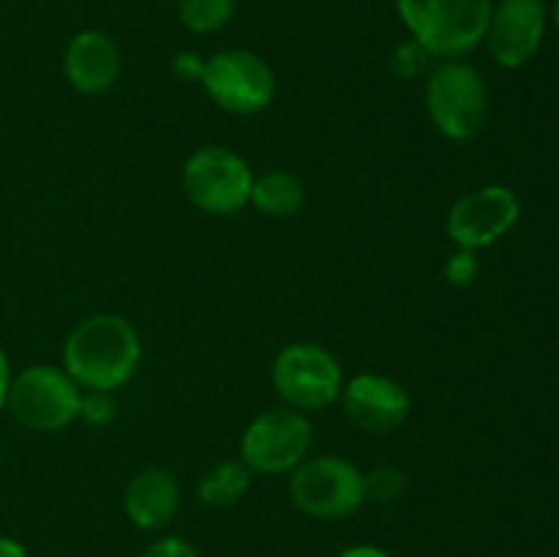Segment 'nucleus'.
<instances>
[{
    "mask_svg": "<svg viewBox=\"0 0 559 557\" xmlns=\"http://www.w3.org/2000/svg\"><path fill=\"white\" fill-rule=\"evenodd\" d=\"M140 360V331L115 311L85 317L63 342V369L82 391L115 393L134 377Z\"/></svg>",
    "mask_w": 559,
    "mask_h": 557,
    "instance_id": "nucleus-1",
    "label": "nucleus"
},
{
    "mask_svg": "<svg viewBox=\"0 0 559 557\" xmlns=\"http://www.w3.org/2000/svg\"><path fill=\"white\" fill-rule=\"evenodd\" d=\"M396 14L429 58L453 60L484 44L491 0H396Z\"/></svg>",
    "mask_w": 559,
    "mask_h": 557,
    "instance_id": "nucleus-2",
    "label": "nucleus"
},
{
    "mask_svg": "<svg viewBox=\"0 0 559 557\" xmlns=\"http://www.w3.org/2000/svg\"><path fill=\"white\" fill-rule=\"evenodd\" d=\"M424 104L431 126L445 140L469 142L489 115V85L467 60H440L426 74Z\"/></svg>",
    "mask_w": 559,
    "mask_h": 557,
    "instance_id": "nucleus-3",
    "label": "nucleus"
},
{
    "mask_svg": "<svg viewBox=\"0 0 559 557\" xmlns=\"http://www.w3.org/2000/svg\"><path fill=\"white\" fill-rule=\"evenodd\" d=\"M289 500L304 517L320 522H338L366 502L364 470L336 453L306 457L289 473Z\"/></svg>",
    "mask_w": 559,
    "mask_h": 557,
    "instance_id": "nucleus-4",
    "label": "nucleus"
},
{
    "mask_svg": "<svg viewBox=\"0 0 559 557\" xmlns=\"http://www.w3.org/2000/svg\"><path fill=\"white\" fill-rule=\"evenodd\" d=\"M82 388L63 366L31 364L11 377L5 410L27 431L52 435L80 418Z\"/></svg>",
    "mask_w": 559,
    "mask_h": 557,
    "instance_id": "nucleus-5",
    "label": "nucleus"
},
{
    "mask_svg": "<svg viewBox=\"0 0 559 557\" xmlns=\"http://www.w3.org/2000/svg\"><path fill=\"white\" fill-rule=\"evenodd\" d=\"M271 382L282 404L309 415L338 402L344 369L336 355L322 344L293 342L273 358Z\"/></svg>",
    "mask_w": 559,
    "mask_h": 557,
    "instance_id": "nucleus-6",
    "label": "nucleus"
},
{
    "mask_svg": "<svg viewBox=\"0 0 559 557\" xmlns=\"http://www.w3.org/2000/svg\"><path fill=\"white\" fill-rule=\"evenodd\" d=\"M251 173L249 162L227 145H202L191 153L180 169V186L197 211L207 216H233L249 205Z\"/></svg>",
    "mask_w": 559,
    "mask_h": 557,
    "instance_id": "nucleus-7",
    "label": "nucleus"
},
{
    "mask_svg": "<svg viewBox=\"0 0 559 557\" xmlns=\"http://www.w3.org/2000/svg\"><path fill=\"white\" fill-rule=\"evenodd\" d=\"M197 82L218 109L240 118L265 112L276 98V74L267 60L249 49H218L207 55Z\"/></svg>",
    "mask_w": 559,
    "mask_h": 557,
    "instance_id": "nucleus-8",
    "label": "nucleus"
},
{
    "mask_svg": "<svg viewBox=\"0 0 559 557\" xmlns=\"http://www.w3.org/2000/svg\"><path fill=\"white\" fill-rule=\"evenodd\" d=\"M314 446V429L306 413L278 404L262 410L240 435V462L254 475H289Z\"/></svg>",
    "mask_w": 559,
    "mask_h": 557,
    "instance_id": "nucleus-9",
    "label": "nucleus"
},
{
    "mask_svg": "<svg viewBox=\"0 0 559 557\" xmlns=\"http://www.w3.org/2000/svg\"><path fill=\"white\" fill-rule=\"evenodd\" d=\"M519 197L508 186H480L453 202L445 216V233L459 249L478 251L500 240L519 222Z\"/></svg>",
    "mask_w": 559,
    "mask_h": 557,
    "instance_id": "nucleus-10",
    "label": "nucleus"
},
{
    "mask_svg": "<svg viewBox=\"0 0 559 557\" xmlns=\"http://www.w3.org/2000/svg\"><path fill=\"white\" fill-rule=\"evenodd\" d=\"M544 0H497L491 3L484 44L502 69H522L538 55L546 33Z\"/></svg>",
    "mask_w": 559,
    "mask_h": 557,
    "instance_id": "nucleus-11",
    "label": "nucleus"
},
{
    "mask_svg": "<svg viewBox=\"0 0 559 557\" xmlns=\"http://www.w3.org/2000/svg\"><path fill=\"white\" fill-rule=\"evenodd\" d=\"M342 413L353 426H358L366 435H391L407 424L413 413V399L407 388L388 375L366 371L344 380Z\"/></svg>",
    "mask_w": 559,
    "mask_h": 557,
    "instance_id": "nucleus-12",
    "label": "nucleus"
},
{
    "mask_svg": "<svg viewBox=\"0 0 559 557\" xmlns=\"http://www.w3.org/2000/svg\"><path fill=\"white\" fill-rule=\"evenodd\" d=\"M123 71V55L104 31H80L63 49L66 82L82 96H102L112 91Z\"/></svg>",
    "mask_w": 559,
    "mask_h": 557,
    "instance_id": "nucleus-13",
    "label": "nucleus"
},
{
    "mask_svg": "<svg viewBox=\"0 0 559 557\" xmlns=\"http://www.w3.org/2000/svg\"><path fill=\"white\" fill-rule=\"evenodd\" d=\"M180 511V484L167 467H142L126 481L123 513L136 530L158 533Z\"/></svg>",
    "mask_w": 559,
    "mask_h": 557,
    "instance_id": "nucleus-14",
    "label": "nucleus"
},
{
    "mask_svg": "<svg viewBox=\"0 0 559 557\" xmlns=\"http://www.w3.org/2000/svg\"><path fill=\"white\" fill-rule=\"evenodd\" d=\"M306 183L289 169H265L254 175L249 205L267 218H289L304 208Z\"/></svg>",
    "mask_w": 559,
    "mask_h": 557,
    "instance_id": "nucleus-15",
    "label": "nucleus"
},
{
    "mask_svg": "<svg viewBox=\"0 0 559 557\" xmlns=\"http://www.w3.org/2000/svg\"><path fill=\"white\" fill-rule=\"evenodd\" d=\"M251 481H254V473L240 459H222L200 475L197 500L213 511H224V508L238 506L249 495Z\"/></svg>",
    "mask_w": 559,
    "mask_h": 557,
    "instance_id": "nucleus-16",
    "label": "nucleus"
},
{
    "mask_svg": "<svg viewBox=\"0 0 559 557\" xmlns=\"http://www.w3.org/2000/svg\"><path fill=\"white\" fill-rule=\"evenodd\" d=\"M238 11V0H178V20L186 31L218 33Z\"/></svg>",
    "mask_w": 559,
    "mask_h": 557,
    "instance_id": "nucleus-17",
    "label": "nucleus"
},
{
    "mask_svg": "<svg viewBox=\"0 0 559 557\" xmlns=\"http://www.w3.org/2000/svg\"><path fill=\"white\" fill-rule=\"evenodd\" d=\"M366 484V500L380 502V506H391V502H399L407 491V475L402 473L393 464H382V467L369 470L364 473Z\"/></svg>",
    "mask_w": 559,
    "mask_h": 557,
    "instance_id": "nucleus-18",
    "label": "nucleus"
},
{
    "mask_svg": "<svg viewBox=\"0 0 559 557\" xmlns=\"http://www.w3.org/2000/svg\"><path fill=\"white\" fill-rule=\"evenodd\" d=\"M426 66H429V55H426V49L418 47L413 38L399 44L396 52L391 55V71L396 76H402V80H413L420 71H426Z\"/></svg>",
    "mask_w": 559,
    "mask_h": 557,
    "instance_id": "nucleus-19",
    "label": "nucleus"
},
{
    "mask_svg": "<svg viewBox=\"0 0 559 557\" xmlns=\"http://www.w3.org/2000/svg\"><path fill=\"white\" fill-rule=\"evenodd\" d=\"M80 418L91 426H104L115 418V399L112 393L104 391H82Z\"/></svg>",
    "mask_w": 559,
    "mask_h": 557,
    "instance_id": "nucleus-20",
    "label": "nucleus"
},
{
    "mask_svg": "<svg viewBox=\"0 0 559 557\" xmlns=\"http://www.w3.org/2000/svg\"><path fill=\"white\" fill-rule=\"evenodd\" d=\"M475 273H478V262H475V251L459 249L456 254L448 257L445 262V278L451 287H467L473 284Z\"/></svg>",
    "mask_w": 559,
    "mask_h": 557,
    "instance_id": "nucleus-21",
    "label": "nucleus"
},
{
    "mask_svg": "<svg viewBox=\"0 0 559 557\" xmlns=\"http://www.w3.org/2000/svg\"><path fill=\"white\" fill-rule=\"evenodd\" d=\"M140 557H200V552L180 535H158L142 549Z\"/></svg>",
    "mask_w": 559,
    "mask_h": 557,
    "instance_id": "nucleus-22",
    "label": "nucleus"
},
{
    "mask_svg": "<svg viewBox=\"0 0 559 557\" xmlns=\"http://www.w3.org/2000/svg\"><path fill=\"white\" fill-rule=\"evenodd\" d=\"M202 63H205V58H200L197 52H180L175 55L173 71L178 76H183V80H200Z\"/></svg>",
    "mask_w": 559,
    "mask_h": 557,
    "instance_id": "nucleus-23",
    "label": "nucleus"
},
{
    "mask_svg": "<svg viewBox=\"0 0 559 557\" xmlns=\"http://www.w3.org/2000/svg\"><path fill=\"white\" fill-rule=\"evenodd\" d=\"M11 377H14V371H11L9 355H5V349L0 347V413L5 410V399H9Z\"/></svg>",
    "mask_w": 559,
    "mask_h": 557,
    "instance_id": "nucleus-24",
    "label": "nucleus"
},
{
    "mask_svg": "<svg viewBox=\"0 0 559 557\" xmlns=\"http://www.w3.org/2000/svg\"><path fill=\"white\" fill-rule=\"evenodd\" d=\"M336 557H393L391 552H385L382 546H374V544H355V546H347V549L338 552Z\"/></svg>",
    "mask_w": 559,
    "mask_h": 557,
    "instance_id": "nucleus-25",
    "label": "nucleus"
},
{
    "mask_svg": "<svg viewBox=\"0 0 559 557\" xmlns=\"http://www.w3.org/2000/svg\"><path fill=\"white\" fill-rule=\"evenodd\" d=\"M0 557H27V549L11 535H0Z\"/></svg>",
    "mask_w": 559,
    "mask_h": 557,
    "instance_id": "nucleus-26",
    "label": "nucleus"
},
{
    "mask_svg": "<svg viewBox=\"0 0 559 557\" xmlns=\"http://www.w3.org/2000/svg\"><path fill=\"white\" fill-rule=\"evenodd\" d=\"M555 22H557V27H559V0L555 3Z\"/></svg>",
    "mask_w": 559,
    "mask_h": 557,
    "instance_id": "nucleus-27",
    "label": "nucleus"
}]
</instances>
